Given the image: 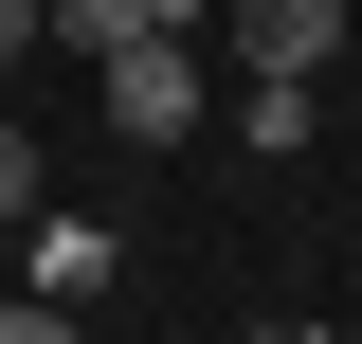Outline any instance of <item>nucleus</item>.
I'll return each mask as SVG.
<instances>
[{
	"label": "nucleus",
	"instance_id": "1",
	"mask_svg": "<svg viewBox=\"0 0 362 344\" xmlns=\"http://www.w3.org/2000/svg\"><path fill=\"white\" fill-rule=\"evenodd\" d=\"M109 127H127V145H181V127H199V37L145 18V37L109 55Z\"/></svg>",
	"mask_w": 362,
	"mask_h": 344
},
{
	"label": "nucleus",
	"instance_id": "2",
	"mask_svg": "<svg viewBox=\"0 0 362 344\" xmlns=\"http://www.w3.org/2000/svg\"><path fill=\"white\" fill-rule=\"evenodd\" d=\"M218 55L235 73H326L344 55V0H218Z\"/></svg>",
	"mask_w": 362,
	"mask_h": 344
},
{
	"label": "nucleus",
	"instance_id": "3",
	"mask_svg": "<svg viewBox=\"0 0 362 344\" xmlns=\"http://www.w3.org/2000/svg\"><path fill=\"white\" fill-rule=\"evenodd\" d=\"M18 236H37V272H18V290H54V308H109V272H127V236H109V217H73V200H37Z\"/></svg>",
	"mask_w": 362,
	"mask_h": 344
},
{
	"label": "nucleus",
	"instance_id": "4",
	"mask_svg": "<svg viewBox=\"0 0 362 344\" xmlns=\"http://www.w3.org/2000/svg\"><path fill=\"white\" fill-rule=\"evenodd\" d=\"M308 127H326V73H235V145L254 164H290Z\"/></svg>",
	"mask_w": 362,
	"mask_h": 344
},
{
	"label": "nucleus",
	"instance_id": "5",
	"mask_svg": "<svg viewBox=\"0 0 362 344\" xmlns=\"http://www.w3.org/2000/svg\"><path fill=\"white\" fill-rule=\"evenodd\" d=\"M0 344H90V308H54V290H0Z\"/></svg>",
	"mask_w": 362,
	"mask_h": 344
},
{
	"label": "nucleus",
	"instance_id": "6",
	"mask_svg": "<svg viewBox=\"0 0 362 344\" xmlns=\"http://www.w3.org/2000/svg\"><path fill=\"white\" fill-rule=\"evenodd\" d=\"M37 200H54V181H37V127H0V236H18Z\"/></svg>",
	"mask_w": 362,
	"mask_h": 344
},
{
	"label": "nucleus",
	"instance_id": "7",
	"mask_svg": "<svg viewBox=\"0 0 362 344\" xmlns=\"http://www.w3.org/2000/svg\"><path fill=\"white\" fill-rule=\"evenodd\" d=\"M145 18H163V37H218V0H145Z\"/></svg>",
	"mask_w": 362,
	"mask_h": 344
},
{
	"label": "nucleus",
	"instance_id": "8",
	"mask_svg": "<svg viewBox=\"0 0 362 344\" xmlns=\"http://www.w3.org/2000/svg\"><path fill=\"white\" fill-rule=\"evenodd\" d=\"M18 55H37V0H0V73H18Z\"/></svg>",
	"mask_w": 362,
	"mask_h": 344
},
{
	"label": "nucleus",
	"instance_id": "9",
	"mask_svg": "<svg viewBox=\"0 0 362 344\" xmlns=\"http://www.w3.org/2000/svg\"><path fill=\"white\" fill-rule=\"evenodd\" d=\"M344 109H362V55H344Z\"/></svg>",
	"mask_w": 362,
	"mask_h": 344
},
{
	"label": "nucleus",
	"instance_id": "10",
	"mask_svg": "<svg viewBox=\"0 0 362 344\" xmlns=\"http://www.w3.org/2000/svg\"><path fill=\"white\" fill-rule=\"evenodd\" d=\"M0 290H18V272H0Z\"/></svg>",
	"mask_w": 362,
	"mask_h": 344
}]
</instances>
